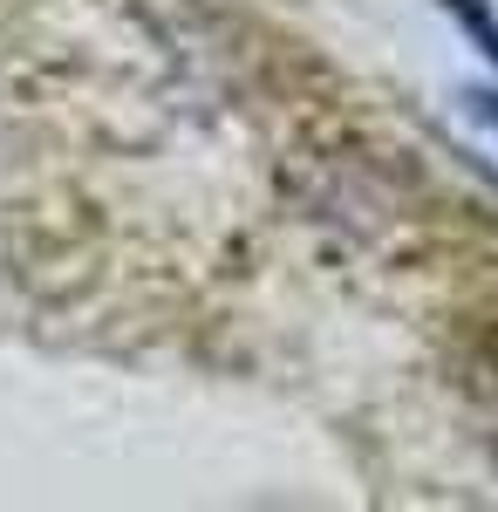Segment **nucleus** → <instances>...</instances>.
<instances>
[{"label": "nucleus", "mask_w": 498, "mask_h": 512, "mask_svg": "<svg viewBox=\"0 0 498 512\" xmlns=\"http://www.w3.org/2000/svg\"><path fill=\"white\" fill-rule=\"evenodd\" d=\"M437 7L458 21L464 41H471V48H478V55L498 69V14H492V0H437Z\"/></svg>", "instance_id": "nucleus-1"}, {"label": "nucleus", "mask_w": 498, "mask_h": 512, "mask_svg": "<svg viewBox=\"0 0 498 512\" xmlns=\"http://www.w3.org/2000/svg\"><path fill=\"white\" fill-rule=\"evenodd\" d=\"M464 110H471V117H478V123H485V130L498 137V89H485V82H471V89H464Z\"/></svg>", "instance_id": "nucleus-2"}]
</instances>
